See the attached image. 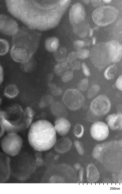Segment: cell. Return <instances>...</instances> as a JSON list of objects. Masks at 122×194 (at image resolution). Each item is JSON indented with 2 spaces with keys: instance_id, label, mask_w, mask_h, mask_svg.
I'll list each match as a JSON object with an SVG mask.
<instances>
[{
  "instance_id": "cell-14",
  "label": "cell",
  "mask_w": 122,
  "mask_h": 194,
  "mask_svg": "<svg viewBox=\"0 0 122 194\" xmlns=\"http://www.w3.org/2000/svg\"><path fill=\"white\" fill-rule=\"evenodd\" d=\"M85 8L80 3L74 4L70 9L69 14L71 23L74 26L82 23L85 20Z\"/></svg>"
},
{
  "instance_id": "cell-44",
  "label": "cell",
  "mask_w": 122,
  "mask_h": 194,
  "mask_svg": "<svg viewBox=\"0 0 122 194\" xmlns=\"http://www.w3.org/2000/svg\"><path fill=\"white\" fill-rule=\"evenodd\" d=\"M93 31V29L92 28L90 29L89 33L90 36L91 37L92 36Z\"/></svg>"
},
{
  "instance_id": "cell-32",
  "label": "cell",
  "mask_w": 122,
  "mask_h": 194,
  "mask_svg": "<svg viewBox=\"0 0 122 194\" xmlns=\"http://www.w3.org/2000/svg\"><path fill=\"white\" fill-rule=\"evenodd\" d=\"M73 74L72 71H68L62 76V80L64 82H68L72 79Z\"/></svg>"
},
{
  "instance_id": "cell-4",
  "label": "cell",
  "mask_w": 122,
  "mask_h": 194,
  "mask_svg": "<svg viewBox=\"0 0 122 194\" xmlns=\"http://www.w3.org/2000/svg\"><path fill=\"white\" fill-rule=\"evenodd\" d=\"M0 117L5 131L8 133H17L26 128L24 111L18 104L12 105L0 111Z\"/></svg>"
},
{
  "instance_id": "cell-21",
  "label": "cell",
  "mask_w": 122,
  "mask_h": 194,
  "mask_svg": "<svg viewBox=\"0 0 122 194\" xmlns=\"http://www.w3.org/2000/svg\"><path fill=\"white\" fill-rule=\"evenodd\" d=\"M68 65L66 61L59 62L54 66L53 70L55 73L57 75L62 76L68 71Z\"/></svg>"
},
{
  "instance_id": "cell-30",
  "label": "cell",
  "mask_w": 122,
  "mask_h": 194,
  "mask_svg": "<svg viewBox=\"0 0 122 194\" xmlns=\"http://www.w3.org/2000/svg\"><path fill=\"white\" fill-rule=\"evenodd\" d=\"M88 86V81L86 79L82 80L79 83L78 88L81 91H84L87 88Z\"/></svg>"
},
{
  "instance_id": "cell-47",
  "label": "cell",
  "mask_w": 122,
  "mask_h": 194,
  "mask_svg": "<svg viewBox=\"0 0 122 194\" xmlns=\"http://www.w3.org/2000/svg\"><path fill=\"white\" fill-rule=\"evenodd\" d=\"M1 103H2V100L1 98L0 97V107L1 105Z\"/></svg>"
},
{
  "instance_id": "cell-22",
  "label": "cell",
  "mask_w": 122,
  "mask_h": 194,
  "mask_svg": "<svg viewBox=\"0 0 122 194\" xmlns=\"http://www.w3.org/2000/svg\"><path fill=\"white\" fill-rule=\"evenodd\" d=\"M59 41L56 37L48 39L46 41L45 47L48 51L52 52L56 51L59 46Z\"/></svg>"
},
{
  "instance_id": "cell-17",
  "label": "cell",
  "mask_w": 122,
  "mask_h": 194,
  "mask_svg": "<svg viewBox=\"0 0 122 194\" xmlns=\"http://www.w3.org/2000/svg\"><path fill=\"white\" fill-rule=\"evenodd\" d=\"M72 143L67 137H63L56 141L54 145V149L57 152L63 154L66 152L70 149Z\"/></svg>"
},
{
  "instance_id": "cell-31",
  "label": "cell",
  "mask_w": 122,
  "mask_h": 194,
  "mask_svg": "<svg viewBox=\"0 0 122 194\" xmlns=\"http://www.w3.org/2000/svg\"><path fill=\"white\" fill-rule=\"evenodd\" d=\"M89 54L88 51L85 49L78 51L77 55L78 57L81 59H84L87 57Z\"/></svg>"
},
{
  "instance_id": "cell-8",
  "label": "cell",
  "mask_w": 122,
  "mask_h": 194,
  "mask_svg": "<svg viewBox=\"0 0 122 194\" xmlns=\"http://www.w3.org/2000/svg\"><path fill=\"white\" fill-rule=\"evenodd\" d=\"M23 143L22 138L16 133H8L2 139L1 148L4 153L9 156L16 155L20 152Z\"/></svg>"
},
{
  "instance_id": "cell-35",
  "label": "cell",
  "mask_w": 122,
  "mask_h": 194,
  "mask_svg": "<svg viewBox=\"0 0 122 194\" xmlns=\"http://www.w3.org/2000/svg\"><path fill=\"white\" fill-rule=\"evenodd\" d=\"M84 45V42L81 41L77 40L74 42V46L77 49L79 50Z\"/></svg>"
},
{
  "instance_id": "cell-12",
  "label": "cell",
  "mask_w": 122,
  "mask_h": 194,
  "mask_svg": "<svg viewBox=\"0 0 122 194\" xmlns=\"http://www.w3.org/2000/svg\"><path fill=\"white\" fill-rule=\"evenodd\" d=\"M19 29L18 24L13 19L6 15H0V32L5 35L13 36Z\"/></svg>"
},
{
  "instance_id": "cell-18",
  "label": "cell",
  "mask_w": 122,
  "mask_h": 194,
  "mask_svg": "<svg viewBox=\"0 0 122 194\" xmlns=\"http://www.w3.org/2000/svg\"><path fill=\"white\" fill-rule=\"evenodd\" d=\"M106 120L110 127L113 130H120L122 128V115L118 113L108 115Z\"/></svg>"
},
{
  "instance_id": "cell-13",
  "label": "cell",
  "mask_w": 122,
  "mask_h": 194,
  "mask_svg": "<svg viewBox=\"0 0 122 194\" xmlns=\"http://www.w3.org/2000/svg\"><path fill=\"white\" fill-rule=\"evenodd\" d=\"M90 134L92 137L97 141L104 140L108 137L109 130L107 125L104 122L98 121L94 123L90 128Z\"/></svg>"
},
{
  "instance_id": "cell-24",
  "label": "cell",
  "mask_w": 122,
  "mask_h": 194,
  "mask_svg": "<svg viewBox=\"0 0 122 194\" xmlns=\"http://www.w3.org/2000/svg\"><path fill=\"white\" fill-rule=\"evenodd\" d=\"M24 112L26 118V126L28 128L31 124L35 114V112L31 107L27 106Z\"/></svg>"
},
{
  "instance_id": "cell-42",
  "label": "cell",
  "mask_w": 122,
  "mask_h": 194,
  "mask_svg": "<svg viewBox=\"0 0 122 194\" xmlns=\"http://www.w3.org/2000/svg\"><path fill=\"white\" fill-rule=\"evenodd\" d=\"M48 86L50 88V89L56 86V85L50 82L48 83Z\"/></svg>"
},
{
  "instance_id": "cell-25",
  "label": "cell",
  "mask_w": 122,
  "mask_h": 194,
  "mask_svg": "<svg viewBox=\"0 0 122 194\" xmlns=\"http://www.w3.org/2000/svg\"><path fill=\"white\" fill-rule=\"evenodd\" d=\"M117 70V68L115 65L109 66L105 71L104 75L105 78L107 80L113 78L116 74Z\"/></svg>"
},
{
  "instance_id": "cell-15",
  "label": "cell",
  "mask_w": 122,
  "mask_h": 194,
  "mask_svg": "<svg viewBox=\"0 0 122 194\" xmlns=\"http://www.w3.org/2000/svg\"><path fill=\"white\" fill-rule=\"evenodd\" d=\"M10 157L0 152V183L7 181L11 175Z\"/></svg>"
},
{
  "instance_id": "cell-28",
  "label": "cell",
  "mask_w": 122,
  "mask_h": 194,
  "mask_svg": "<svg viewBox=\"0 0 122 194\" xmlns=\"http://www.w3.org/2000/svg\"><path fill=\"white\" fill-rule=\"evenodd\" d=\"M74 135L77 137H81L84 134L83 127L81 124H77L74 127Z\"/></svg>"
},
{
  "instance_id": "cell-23",
  "label": "cell",
  "mask_w": 122,
  "mask_h": 194,
  "mask_svg": "<svg viewBox=\"0 0 122 194\" xmlns=\"http://www.w3.org/2000/svg\"><path fill=\"white\" fill-rule=\"evenodd\" d=\"M19 91L17 86L14 84H10L5 88L4 94L5 97L9 98H13L18 95Z\"/></svg>"
},
{
  "instance_id": "cell-16",
  "label": "cell",
  "mask_w": 122,
  "mask_h": 194,
  "mask_svg": "<svg viewBox=\"0 0 122 194\" xmlns=\"http://www.w3.org/2000/svg\"><path fill=\"white\" fill-rule=\"evenodd\" d=\"M54 124L56 132L62 136H65L68 133L71 126L70 122L64 117L56 118Z\"/></svg>"
},
{
  "instance_id": "cell-33",
  "label": "cell",
  "mask_w": 122,
  "mask_h": 194,
  "mask_svg": "<svg viewBox=\"0 0 122 194\" xmlns=\"http://www.w3.org/2000/svg\"><path fill=\"white\" fill-rule=\"evenodd\" d=\"M74 144L79 154L80 155H83L84 153V151L81 143L78 141L75 140L74 141Z\"/></svg>"
},
{
  "instance_id": "cell-2",
  "label": "cell",
  "mask_w": 122,
  "mask_h": 194,
  "mask_svg": "<svg viewBox=\"0 0 122 194\" xmlns=\"http://www.w3.org/2000/svg\"><path fill=\"white\" fill-rule=\"evenodd\" d=\"M122 140L108 142L97 145L93 157L110 171L117 172L122 169Z\"/></svg>"
},
{
  "instance_id": "cell-27",
  "label": "cell",
  "mask_w": 122,
  "mask_h": 194,
  "mask_svg": "<svg viewBox=\"0 0 122 194\" xmlns=\"http://www.w3.org/2000/svg\"><path fill=\"white\" fill-rule=\"evenodd\" d=\"M9 45L7 41L0 38V55L6 54L9 51Z\"/></svg>"
},
{
  "instance_id": "cell-1",
  "label": "cell",
  "mask_w": 122,
  "mask_h": 194,
  "mask_svg": "<svg viewBox=\"0 0 122 194\" xmlns=\"http://www.w3.org/2000/svg\"><path fill=\"white\" fill-rule=\"evenodd\" d=\"M56 132L54 126L50 122L44 120H37L30 126L28 135V142L36 151L48 150L55 143Z\"/></svg>"
},
{
  "instance_id": "cell-9",
  "label": "cell",
  "mask_w": 122,
  "mask_h": 194,
  "mask_svg": "<svg viewBox=\"0 0 122 194\" xmlns=\"http://www.w3.org/2000/svg\"><path fill=\"white\" fill-rule=\"evenodd\" d=\"M10 158L11 175L19 180H25L27 172L26 154L20 152L16 155Z\"/></svg>"
},
{
  "instance_id": "cell-41",
  "label": "cell",
  "mask_w": 122,
  "mask_h": 194,
  "mask_svg": "<svg viewBox=\"0 0 122 194\" xmlns=\"http://www.w3.org/2000/svg\"><path fill=\"white\" fill-rule=\"evenodd\" d=\"M54 75L53 73H50L49 74L48 76V80L50 81L51 80L53 77Z\"/></svg>"
},
{
  "instance_id": "cell-11",
  "label": "cell",
  "mask_w": 122,
  "mask_h": 194,
  "mask_svg": "<svg viewBox=\"0 0 122 194\" xmlns=\"http://www.w3.org/2000/svg\"><path fill=\"white\" fill-rule=\"evenodd\" d=\"M111 106L109 99L104 95H100L95 99L90 105V111L97 116L106 114Z\"/></svg>"
},
{
  "instance_id": "cell-43",
  "label": "cell",
  "mask_w": 122,
  "mask_h": 194,
  "mask_svg": "<svg viewBox=\"0 0 122 194\" xmlns=\"http://www.w3.org/2000/svg\"><path fill=\"white\" fill-rule=\"evenodd\" d=\"M74 166L75 169L77 170H79L80 169V165L78 163H77L75 164Z\"/></svg>"
},
{
  "instance_id": "cell-6",
  "label": "cell",
  "mask_w": 122,
  "mask_h": 194,
  "mask_svg": "<svg viewBox=\"0 0 122 194\" xmlns=\"http://www.w3.org/2000/svg\"><path fill=\"white\" fill-rule=\"evenodd\" d=\"M26 40V38L22 36L12 37L11 55L16 62L21 63L27 62L31 59L33 55V51L27 45Z\"/></svg>"
},
{
  "instance_id": "cell-7",
  "label": "cell",
  "mask_w": 122,
  "mask_h": 194,
  "mask_svg": "<svg viewBox=\"0 0 122 194\" xmlns=\"http://www.w3.org/2000/svg\"><path fill=\"white\" fill-rule=\"evenodd\" d=\"M119 13L118 10L112 6L100 7L93 12L92 16L93 20L97 25L105 26L115 21Z\"/></svg>"
},
{
  "instance_id": "cell-37",
  "label": "cell",
  "mask_w": 122,
  "mask_h": 194,
  "mask_svg": "<svg viewBox=\"0 0 122 194\" xmlns=\"http://www.w3.org/2000/svg\"><path fill=\"white\" fill-rule=\"evenodd\" d=\"M122 76H120L117 80L115 83V85L117 88L121 91L122 90Z\"/></svg>"
},
{
  "instance_id": "cell-29",
  "label": "cell",
  "mask_w": 122,
  "mask_h": 194,
  "mask_svg": "<svg viewBox=\"0 0 122 194\" xmlns=\"http://www.w3.org/2000/svg\"><path fill=\"white\" fill-rule=\"evenodd\" d=\"M100 89L99 86L97 85L92 86L89 90L88 96L89 98L93 97L97 94Z\"/></svg>"
},
{
  "instance_id": "cell-38",
  "label": "cell",
  "mask_w": 122,
  "mask_h": 194,
  "mask_svg": "<svg viewBox=\"0 0 122 194\" xmlns=\"http://www.w3.org/2000/svg\"><path fill=\"white\" fill-rule=\"evenodd\" d=\"M5 131L3 125L0 117V138L2 136Z\"/></svg>"
},
{
  "instance_id": "cell-40",
  "label": "cell",
  "mask_w": 122,
  "mask_h": 194,
  "mask_svg": "<svg viewBox=\"0 0 122 194\" xmlns=\"http://www.w3.org/2000/svg\"><path fill=\"white\" fill-rule=\"evenodd\" d=\"M84 170L83 168H80V171L79 173V179L81 182H82L83 181V175Z\"/></svg>"
},
{
  "instance_id": "cell-26",
  "label": "cell",
  "mask_w": 122,
  "mask_h": 194,
  "mask_svg": "<svg viewBox=\"0 0 122 194\" xmlns=\"http://www.w3.org/2000/svg\"><path fill=\"white\" fill-rule=\"evenodd\" d=\"M53 99L50 95L47 94L44 95L41 98L39 104L40 107L43 108L50 105L53 103Z\"/></svg>"
},
{
  "instance_id": "cell-19",
  "label": "cell",
  "mask_w": 122,
  "mask_h": 194,
  "mask_svg": "<svg viewBox=\"0 0 122 194\" xmlns=\"http://www.w3.org/2000/svg\"><path fill=\"white\" fill-rule=\"evenodd\" d=\"M50 110L52 114L56 118H65L67 115L66 108L61 102H56L51 105Z\"/></svg>"
},
{
  "instance_id": "cell-45",
  "label": "cell",
  "mask_w": 122,
  "mask_h": 194,
  "mask_svg": "<svg viewBox=\"0 0 122 194\" xmlns=\"http://www.w3.org/2000/svg\"><path fill=\"white\" fill-rule=\"evenodd\" d=\"M96 39L95 37H93V43L92 44L93 45H94L95 43Z\"/></svg>"
},
{
  "instance_id": "cell-36",
  "label": "cell",
  "mask_w": 122,
  "mask_h": 194,
  "mask_svg": "<svg viewBox=\"0 0 122 194\" xmlns=\"http://www.w3.org/2000/svg\"><path fill=\"white\" fill-rule=\"evenodd\" d=\"M82 67L83 69V72L85 75L87 76L90 75L89 69L86 64L83 63L82 64Z\"/></svg>"
},
{
  "instance_id": "cell-10",
  "label": "cell",
  "mask_w": 122,
  "mask_h": 194,
  "mask_svg": "<svg viewBox=\"0 0 122 194\" xmlns=\"http://www.w3.org/2000/svg\"><path fill=\"white\" fill-rule=\"evenodd\" d=\"M64 104L71 110L79 109L83 104L84 98L81 93L78 90L73 89L67 90L65 92L62 98Z\"/></svg>"
},
{
  "instance_id": "cell-20",
  "label": "cell",
  "mask_w": 122,
  "mask_h": 194,
  "mask_svg": "<svg viewBox=\"0 0 122 194\" xmlns=\"http://www.w3.org/2000/svg\"><path fill=\"white\" fill-rule=\"evenodd\" d=\"M87 178L88 181L91 183L97 180L99 174L96 168L93 164H90L86 167Z\"/></svg>"
},
{
  "instance_id": "cell-46",
  "label": "cell",
  "mask_w": 122,
  "mask_h": 194,
  "mask_svg": "<svg viewBox=\"0 0 122 194\" xmlns=\"http://www.w3.org/2000/svg\"><path fill=\"white\" fill-rule=\"evenodd\" d=\"M111 0H103V1L105 3H108L111 1Z\"/></svg>"
},
{
  "instance_id": "cell-5",
  "label": "cell",
  "mask_w": 122,
  "mask_h": 194,
  "mask_svg": "<svg viewBox=\"0 0 122 194\" xmlns=\"http://www.w3.org/2000/svg\"><path fill=\"white\" fill-rule=\"evenodd\" d=\"M50 183L61 182L62 183H75L78 181L74 170L69 166L60 165L51 168L45 175Z\"/></svg>"
},
{
  "instance_id": "cell-3",
  "label": "cell",
  "mask_w": 122,
  "mask_h": 194,
  "mask_svg": "<svg viewBox=\"0 0 122 194\" xmlns=\"http://www.w3.org/2000/svg\"><path fill=\"white\" fill-rule=\"evenodd\" d=\"M122 57V46L116 40L98 44L91 49L90 58L93 64L101 69L111 62H117Z\"/></svg>"
},
{
  "instance_id": "cell-39",
  "label": "cell",
  "mask_w": 122,
  "mask_h": 194,
  "mask_svg": "<svg viewBox=\"0 0 122 194\" xmlns=\"http://www.w3.org/2000/svg\"><path fill=\"white\" fill-rule=\"evenodd\" d=\"M3 79V68L0 64V85L2 83Z\"/></svg>"
},
{
  "instance_id": "cell-34",
  "label": "cell",
  "mask_w": 122,
  "mask_h": 194,
  "mask_svg": "<svg viewBox=\"0 0 122 194\" xmlns=\"http://www.w3.org/2000/svg\"><path fill=\"white\" fill-rule=\"evenodd\" d=\"M50 91L52 94L54 96L60 95L63 92L62 90L56 86L50 89Z\"/></svg>"
}]
</instances>
